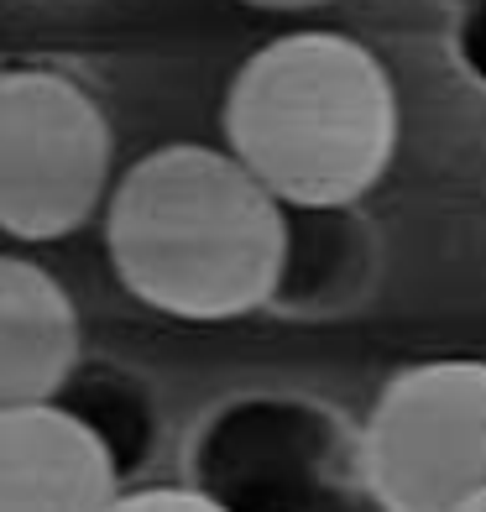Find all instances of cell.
<instances>
[{"label": "cell", "instance_id": "cell-9", "mask_svg": "<svg viewBox=\"0 0 486 512\" xmlns=\"http://www.w3.org/2000/svg\"><path fill=\"white\" fill-rule=\"evenodd\" d=\"M455 512H486V492H476V497H471V502H460V507H455Z\"/></svg>", "mask_w": 486, "mask_h": 512}, {"label": "cell", "instance_id": "cell-4", "mask_svg": "<svg viewBox=\"0 0 486 512\" xmlns=\"http://www.w3.org/2000/svg\"><path fill=\"white\" fill-rule=\"evenodd\" d=\"M361 476L382 512H455L486 492V361L398 371L366 418Z\"/></svg>", "mask_w": 486, "mask_h": 512}, {"label": "cell", "instance_id": "cell-8", "mask_svg": "<svg viewBox=\"0 0 486 512\" xmlns=\"http://www.w3.org/2000/svg\"><path fill=\"white\" fill-rule=\"evenodd\" d=\"M241 6H257V11H319L330 0H241Z\"/></svg>", "mask_w": 486, "mask_h": 512}, {"label": "cell", "instance_id": "cell-6", "mask_svg": "<svg viewBox=\"0 0 486 512\" xmlns=\"http://www.w3.org/2000/svg\"><path fill=\"white\" fill-rule=\"evenodd\" d=\"M79 366V314L48 272L0 251V413L58 403Z\"/></svg>", "mask_w": 486, "mask_h": 512}, {"label": "cell", "instance_id": "cell-5", "mask_svg": "<svg viewBox=\"0 0 486 512\" xmlns=\"http://www.w3.org/2000/svg\"><path fill=\"white\" fill-rule=\"evenodd\" d=\"M121 460L68 403L0 413V512H110Z\"/></svg>", "mask_w": 486, "mask_h": 512}, {"label": "cell", "instance_id": "cell-7", "mask_svg": "<svg viewBox=\"0 0 486 512\" xmlns=\"http://www.w3.org/2000/svg\"><path fill=\"white\" fill-rule=\"evenodd\" d=\"M110 512H230L199 486H147V492H121Z\"/></svg>", "mask_w": 486, "mask_h": 512}, {"label": "cell", "instance_id": "cell-1", "mask_svg": "<svg viewBox=\"0 0 486 512\" xmlns=\"http://www.w3.org/2000/svg\"><path fill=\"white\" fill-rule=\"evenodd\" d=\"M105 251L131 298L189 324L262 309L288 272V220L225 147L173 142L110 189Z\"/></svg>", "mask_w": 486, "mask_h": 512}, {"label": "cell", "instance_id": "cell-3", "mask_svg": "<svg viewBox=\"0 0 486 512\" xmlns=\"http://www.w3.org/2000/svg\"><path fill=\"white\" fill-rule=\"evenodd\" d=\"M110 121L89 89L48 68L0 74V230L58 241L110 194Z\"/></svg>", "mask_w": 486, "mask_h": 512}, {"label": "cell", "instance_id": "cell-2", "mask_svg": "<svg viewBox=\"0 0 486 512\" xmlns=\"http://www.w3.org/2000/svg\"><path fill=\"white\" fill-rule=\"evenodd\" d=\"M220 126L225 152L283 209H345L398 152V89L361 42L288 32L241 63Z\"/></svg>", "mask_w": 486, "mask_h": 512}]
</instances>
